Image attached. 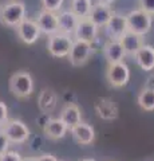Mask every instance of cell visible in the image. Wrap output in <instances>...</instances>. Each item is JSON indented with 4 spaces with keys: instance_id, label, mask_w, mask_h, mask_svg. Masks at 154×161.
<instances>
[{
    "instance_id": "6da1fadb",
    "label": "cell",
    "mask_w": 154,
    "mask_h": 161,
    "mask_svg": "<svg viewBox=\"0 0 154 161\" xmlns=\"http://www.w3.org/2000/svg\"><path fill=\"white\" fill-rule=\"evenodd\" d=\"M26 4L19 0H12L0 7V23L6 27L16 28L26 19Z\"/></svg>"
},
{
    "instance_id": "7a4b0ae2",
    "label": "cell",
    "mask_w": 154,
    "mask_h": 161,
    "mask_svg": "<svg viewBox=\"0 0 154 161\" xmlns=\"http://www.w3.org/2000/svg\"><path fill=\"white\" fill-rule=\"evenodd\" d=\"M8 87H9V92L12 93V95H15L16 98H28L31 97V94L34 93V78L32 75L29 74L28 71H16L11 75L9 78V82H8Z\"/></svg>"
},
{
    "instance_id": "3957f363",
    "label": "cell",
    "mask_w": 154,
    "mask_h": 161,
    "mask_svg": "<svg viewBox=\"0 0 154 161\" xmlns=\"http://www.w3.org/2000/svg\"><path fill=\"white\" fill-rule=\"evenodd\" d=\"M126 16V23H127V31L133 34H137L140 36H145L150 32L151 26H153V16L142 9L137 8L130 11Z\"/></svg>"
},
{
    "instance_id": "277c9868",
    "label": "cell",
    "mask_w": 154,
    "mask_h": 161,
    "mask_svg": "<svg viewBox=\"0 0 154 161\" xmlns=\"http://www.w3.org/2000/svg\"><path fill=\"white\" fill-rule=\"evenodd\" d=\"M2 132L9 141V144L16 145L27 142L31 137V130L22 119H8V122L2 128Z\"/></svg>"
},
{
    "instance_id": "5b68a950",
    "label": "cell",
    "mask_w": 154,
    "mask_h": 161,
    "mask_svg": "<svg viewBox=\"0 0 154 161\" xmlns=\"http://www.w3.org/2000/svg\"><path fill=\"white\" fill-rule=\"evenodd\" d=\"M106 79L110 86L115 89L125 87L130 80V69L126 62L109 64L106 70Z\"/></svg>"
},
{
    "instance_id": "8992f818",
    "label": "cell",
    "mask_w": 154,
    "mask_h": 161,
    "mask_svg": "<svg viewBox=\"0 0 154 161\" xmlns=\"http://www.w3.org/2000/svg\"><path fill=\"white\" fill-rule=\"evenodd\" d=\"M72 42H74L72 36L58 32L55 35L48 36L47 50L54 58H66V57H68Z\"/></svg>"
},
{
    "instance_id": "52a82bcc",
    "label": "cell",
    "mask_w": 154,
    "mask_h": 161,
    "mask_svg": "<svg viewBox=\"0 0 154 161\" xmlns=\"http://www.w3.org/2000/svg\"><path fill=\"white\" fill-rule=\"evenodd\" d=\"M93 48H94L93 43L82 42V40H74L67 58L72 66L81 67L83 64H86L88 62V59L91 58V55L94 53Z\"/></svg>"
},
{
    "instance_id": "ba28073f",
    "label": "cell",
    "mask_w": 154,
    "mask_h": 161,
    "mask_svg": "<svg viewBox=\"0 0 154 161\" xmlns=\"http://www.w3.org/2000/svg\"><path fill=\"white\" fill-rule=\"evenodd\" d=\"M103 28L109 40H121V38L127 32L126 16L118 12H113L110 20Z\"/></svg>"
},
{
    "instance_id": "9c48e42d",
    "label": "cell",
    "mask_w": 154,
    "mask_h": 161,
    "mask_svg": "<svg viewBox=\"0 0 154 161\" xmlns=\"http://www.w3.org/2000/svg\"><path fill=\"white\" fill-rule=\"evenodd\" d=\"M18 38L22 40L24 44H34L40 38V30H39L35 20L32 19H24L23 22L16 27Z\"/></svg>"
},
{
    "instance_id": "30bf717a",
    "label": "cell",
    "mask_w": 154,
    "mask_h": 161,
    "mask_svg": "<svg viewBox=\"0 0 154 161\" xmlns=\"http://www.w3.org/2000/svg\"><path fill=\"white\" fill-rule=\"evenodd\" d=\"M35 22L38 24L39 30H40V34L51 36V35H55L59 32L58 31V15L55 12L42 9L39 12Z\"/></svg>"
},
{
    "instance_id": "8fae6325",
    "label": "cell",
    "mask_w": 154,
    "mask_h": 161,
    "mask_svg": "<svg viewBox=\"0 0 154 161\" xmlns=\"http://www.w3.org/2000/svg\"><path fill=\"white\" fill-rule=\"evenodd\" d=\"M99 32V28L90 22L88 19H79V23L72 34L74 40H82V42L94 43Z\"/></svg>"
},
{
    "instance_id": "7c38bea8",
    "label": "cell",
    "mask_w": 154,
    "mask_h": 161,
    "mask_svg": "<svg viewBox=\"0 0 154 161\" xmlns=\"http://www.w3.org/2000/svg\"><path fill=\"white\" fill-rule=\"evenodd\" d=\"M58 31L64 35L72 36L79 23V18L70 9H61L58 14Z\"/></svg>"
},
{
    "instance_id": "4fadbf2b",
    "label": "cell",
    "mask_w": 154,
    "mask_h": 161,
    "mask_svg": "<svg viewBox=\"0 0 154 161\" xmlns=\"http://www.w3.org/2000/svg\"><path fill=\"white\" fill-rule=\"evenodd\" d=\"M70 133L72 138L75 140V142H78L79 145H91L95 141V129L90 124L83 122V121L70 129Z\"/></svg>"
},
{
    "instance_id": "5bb4252c",
    "label": "cell",
    "mask_w": 154,
    "mask_h": 161,
    "mask_svg": "<svg viewBox=\"0 0 154 161\" xmlns=\"http://www.w3.org/2000/svg\"><path fill=\"white\" fill-rule=\"evenodd\" d=\"M113 9L110 6H105V4H99V3H94L91 7L90 15H88V20L97 26L98 28H103L107 24V22L110 20L111 15H113Z\"/></svg>"
},
{
    "instance_id": "9a60e30c",
    "label": "cell",
    "mask_w": 154,
    "mask_h": 161,
    "mask_svg": "<svg viewBox=\"0 0 154 161\" xmlns=\"http://www.w3.org/2000/svg\"><path fill=\"white\" fill-rule=\"evenodd\" d=\"M95 112L98 117L105 121H113L118 118L119 110L117 103L111 98H99L95 103Z\"/></svg>"
},
{
    "instance_id": "2e32d148",
    "label": "cell",
    "mask_w": 154,
    "mask_h": 161,
    "mask_svg": "<svg viewBox=\"0 0 154 161\" xmlns=\"http://www.w3.org/2000/svg\"><path fill=\"white\" fill-rule=\"evenodd\" d=\"M102 51L109 64L123 62V59L126 57L125 50H123L122 43L119 40H107L102 48Z\"/></svg>"
},
{
    "instance_id": "e0dca14e",
    "label": "cell",
    "mask_w": 154,
    "mask_h": 161,
    "mask_svg": "<svg viewBox=\"0 0 154 161\" xmlns=\"http://www.w3.org/2000/svg\"><path fill=\"white\" fill-rule=\"evenodd\" d=\"M43 132L46 134V137L50 140H62L66 137L68 133V128L63 124L61 118H48L47 122L44 124Z\"/></svg>"
},
{
    "instance_id": "ac0fdd59",
    "label": "cell",
    "mask_w": 154,
    "mask_h": 161,
    "mask_svg": "<svg viewBox=\"0 0 154 161\" xmlns=\"http://www.w3.org/2000/svg\"><path fill=\"white\" fill-rule=\"evenodd\" d=\"M135 63L143 71H153L154 70V47L151 44H143L134 55Z\"/></svg>"
},
{
    "instance_id": "d6986e66",
    "label": "cell",
    "mask_w": 154,
    "mask_h": 161,
    "mask_svg": "<svg viewBox=\"0 0 154 161\" xmlns=\"http://www.w3.org/2000/svg\"><path fill=\"white\" fill-rule=\"evenodd\" d=\"M58 106V95L52 89H43L38 97V108L43 114H50Z\"/></svg>"
},
{
    "instance_id": "ffe728a7",
    "label": "cell",
    "mask_w": 154,
    "mask_h": 161,
    "mask_svg": "<svg viewBox=\"0 0 154 161\" xmlns=\"http://www.w3.org/2000/svg\"><path fill=\"white\" fill-rule=\"evenodd\" d=\"M59 118L63 121V124L68 128V132H70V129H72L74 126H77L78 124L82 122L81 109H79L75 103H67L66 106L62 109Z\"/></svg>"
},
{
    "instance_id": "44dd1931",
    "label": "cell",
    "mask_w": 154,
    "mask_h": 161,
    "mask_svg": "<svg viewBox=\"0 0 154 161\" xmlns=\"http://www.w3.org/2000/svg\"><path fill=\"white\" fill-rule=\"evenodd\" d=\"M119 42L122 43V47L125 50L126 57H133V58H134V55L137 54L138 50L145 44L143 36H140V35L133 34L130 31H127L125 35H123Z\"/></svg>"
},
{
    "instance_id": "7402d4cb",
    "label": "cell",
    "mask_w": 154,
    "mask_h": 161,
    "mask_svg": "<svg viewBox=\"0 0 154 161\" xmlns=\"http://www.w3.org/2000/svg\"><path fill=\"white\" fill-rule=\"evenodd\" d=\"M93 4L91 0H71L70 11H72L79 19H87Z\"/></svg>"
},
{
    "instance_id": "603a6c76",
    "label": "cell",
    "mask_w": 154,
    "mask_h": 161,
    "mask_svg": "<svg viewBox=\"0 0 154 161\" xmlns=\"http://www.w3.org/2000/svg\"><path fill=\"white\" fill-rule=\"evenodd\" d=\"M137 102L140 108L145 112H154V90L145 87L138 94Z\"/></svg>"
},
{
    "instance_id": "cb8c5ba5",
    "label": "cell",
    "mask_w": 154,
    "mask_h": 161,
    "mask_svg": "<svg viewBox=\"0 0 154 161\" xmlns=\"http://www.w3.org/2000/svg\"><path fill=\"white\" fill-rule=\"evenodd\" d=\"M40 2H42L43 9L58 14L62 9V7H63L64 0H40Z\"/></svg>"
},
{
    "instance_id": "d4e9b609",
    "label": "cell",
    "mask_w": 154,
    "mask_h": 161,
    "mask_svg": "<svg viewBox=\"0 0 154 161\" xmlns=\"http://www.w3.org/2000/svg\"><path fill=\"white\" fill-rule=\"evenodd\" d=\"M22 157H23V156L19 152L9 149L4 154L0 156V161H22Z\"/></svg>"
},
{
    "instance_id": "484cf974",
    "label": "cell",
    "mask_w": 154,
    "mask_h": 161,
    "mask_svg": "<svg viewBox=\"0 0 154 161\" xmlns=\"http://www.w3.org/2000/svg\"><path fill=\"white\" fill-rule=\"evenodd\" d=\"M140 9L154 16V0H140Z\"/></svg>"
},
{
    "instance_id": "4316f807",
    "label": "cell",
    "mask_w": 154,
    "mask_h": 161,
    "mask_svg": "<svg viewBox=\"0 0 154 161\" xmlns=\"http://www.w3.org/2000/svg\"><path fill=\"white\" fill-rule=\"evenodd\" d=\"M8 106L6 105V102L0 101V128H3L8 122Z\"/></svg>"
},
{
    "instance_id": "83f0119b",
    "label": "cell",
    "mask_w": 154,
    "mask_h": 161,
    "mask_svg": "<svg viewBox=\"0 0 154 161\" xmlns=\"http://www.w3.org/2000/svg\"><path fill=\"white\" fill-rule=\"evenodd\" d=\"M9 141L7 140V137L4 136V133L0 130V156L4 154L7 152V150H9Z\"/></svg>"
},
{
    "instance_id": "f1b7e54d",
    "label": "cell",
    "mask_w": 154,
    "mask_h": 161,
    "mask_svg": "<svg viewBox=\"0 0 154 161\" xmlns=\"http://www.w3.org/2000/svg\"><path fill=\"white\" fill-rule=\"evenodd\" d=\"M38 161H59L56 156H54L51 153H43L40 156H38Z\"/></svg>"
},
{
    "instance_id": "f546056e",
    "label": "cell",
    "mask_w": 154,
    "mask_h": 161,
    "mask_svg": "<svg viewBox=\"0 0 154 161\" xmlns=\"http://www.w3.org/2000/svg\"><path fill=\"white\" fill-rule=\"evenodd\" d=\"M95 2L99 4H105V6H111L115 0H95Z\"/></svg>"
},
{
    "instance_id": "4dcf8cb0",
    "label": "cell",
    "mask_w": 154,
    "mask_h": 161,
    "mask_svg": "<svg viewBox=\"0 0 154 161\" xmlns=\"http://www.w3.org/2000/svg\"><path fill=\"white\" fill-rule=\"evenodd\" d=\"M22 161H38V158L35 156H26V157H22Z\"/></svg>"
},
{
    "instance_id": "1f68e13d",
    "label": "cell",
    "mask_w": 154,
    "mask_h": 161,
    "mask_svg": "<svg viewBox=\"0 0 154 161\" xmlns=\"http://www.w3.org/2000/svg\"><path fill=\"white\" fill-rule=\"evenodd\" d=\"M81 161H97V160H94V158H83Z\"/></svg>"
}]
</instances>
